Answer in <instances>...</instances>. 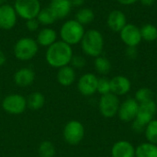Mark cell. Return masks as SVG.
<instances>
[{
    "mask_svg": "<svg viewBox=\"0 0 157 157\" xmlns=\"http://www.w3.org/2000/svg\"><path fill=\"white\" fill-rule=\"evenodd\" d=\"M157 111V105L155 100H151L143 104H139L136 120L144 125H147L152 121Z\"/></svg>",
    "mask_w": 157,
    "mask_h": 157,
    "instance_id": "cell-13",
    "label": "cell"
},
{
    "mask_svg": "<svg viewBox=\"0 0 157 157\" xmlns=\"http://www.w3.org/2000/svg\"><path fill=\"white\" fill-rule=\"evenodd\" d=\"M144 133L148 143L157 144V120H153L146 125Z\"/></svg>",
    "mask_w": 157,
    "mask_h": 157,
    "instance_id": "cell-27",
    "label": "cell"
},
{
    "mask_svg": "<svg viewBox=\"0 0 157 157\" xmlns=\"http://www.w3.org/2000/svg\"><path fill=\"white\" fill-rule=\"evenodd\" d=\"M107 23L112 31L121 32V30L126 26V17L123 12L120 10H114L109 13Z\"/></svg>",
    "mask_w": 157,
    "mask_h": 157,
    "instance_id": "cell-19",
    "label": "cell"
},
{
    "mask_svg": "<svg viewBox=\"0 0 157 157\" xmlns=\"http://www.w3.org/2000/svg\"><path fill=\"white\" fill-rule=\"evenodd\" d=\"M135 157H157V144L144 143L135 149Z\"/></svg>",
    "mask_w": 157,
    "mask_h": 157,
    "instance_id": "cell-22",
    "label": "cell"
},
{
    "mask_svg": "<svg viewBox=\"0 0 157 157\" xmlns=\"http://www.w3.org/2000/svg\"><path fill=\"white\" fill-rule=\"evenodd\" d=\"M48 6L57 19H63L70 14L73 6L69 0H51Z\"/></svg>",
    "mask_w": 157,
    "mask_h": 157,
    "instance_id": "cell-15",
    "label": "cell"
},
{
    "mask_svg": "<svg viewBox=\"0 0 157 157\" xmlns=\"http://www.w3.org/2000/svg\"><path fill=\"white\" fill-rule=\"evenodd\" d=\"M98 78L91 73L83 75L77 82V89L85 97H90L97 92Z\"/></svg>",
    "mask_w": 157,
    "mask_h": 157,
    "instance_id": "cell-11",
    "label": "cell"
},
{
    "mask_svg": "<svg viewBox=\"0 0 157 157\" xmlns=\"http://www.w3.org/2000/svg\"><path fill=\"white\" fill-rule=\"evenodd\" d=\"M17 20V15L13 6L4 4L0 6V29L3 30L12 29Z\"/></svg>",
    "mask_w": 157,
    "mask_h": 157,
    "instance_id": "cell-10",
    "label": "cell"
},
{
    "mask_svg": "<svg viewBox=\"0 0 157 157\" xmlns=\"http://www.w3.org/2000/svg\"><path fill=\"white\" fill-rule=\"evenodd\" d=\"M120 105L121 103L118 96L114 95L113 93L102 95L98 104L99 112L105 118H113L118 114Z\"/></svg>",
    "mask_w": 157,
    "mask_h": 157,
    "instance_id": "cell-8",
    "label": "cell"
},
{
    "mask_svg": "<svg viewBox=\"0 0 157 157\" xmlns=\"http://www.w3.org/2000/svg\"><path fill=\"white\" fill-rule=\"evenodd\" d=\"M6 0H0V6H2V5H4V4H6Z\"/></svg>",
    "mask_w": 157,
    "mask_h": 157,
    "instance_id": "cell-39",
    "label": "cell"
},
{
    "mask_svg": "<svg viewBox=\"0 0 157 157\" xmlns=\"http://www.w3.org/2000/svg\"><path fill=\"white\" fill-rule=\"evenodd\" d=\"M6 56L5 52L2 50H0V67L3 66L6 63Z\"/></svg>",
    "mask_w": 157,
    "mask_h": 157,
    "instance_id": "cell-35",
    "label": "cell"
},
{
    "mask_svg": "<svg viewBox=\"0 0 157 157\" xmlns=\"http://www.w3.org/2000/svg\"><path fill=\"white\" fill-rule=\"evenodd\" d=\"M39 27H40V23L37 18H31V19L26 20V29L29 31L30 32L37 31L39 29Z\"/></svg>",
    "mask_w": 157,
    "mask_h": 157,
    "instance_id": "cell-32",
    "label": "cell"
},
{
    "mask_svg": "<svg viewBox=\"0 0 157 157\" xmlns=\"http://www.w3.org/2000/svg\"><path fill=\"white\" fill-rule=\"evenodd\" d=\"M142 39L147 41H154L157 40V28L152 24H146L141 29Z\"/></svg>",
    "mask_w": 157,
    "mask_h": 157,
    "instance_id": "cell-28",
    "label": "cell"
},
{
    "mask_svg": "<svg viewBox=\"0 0 157 157\" xmlns=\"http://www.w3.org/2000/svg\"><path fill=\"white\" fill-rule=\"evenodd\" d=\"M126 54L128 57L133 59L137 56V51L135 49V47H128L127 49V52H126Z\"/></svg>",
    "mask_w": 157,
    "mask_h": 157,
    "instance_id": "cell-34",
    "label": "cell"
},
{
    "mask_svg": "<svg viewBox=\"0 0 157 157\" xmlns=\"http://www.w3.org/2000/svg\"><path fill=\"white\" fill-rule=\"evenodd\" d=\"M94 65H95L96 71L100 75H108L111 70L110 62L107 58L102 57V56L96 57L95 62H94Z\"/></svg>",
    "mask_w": 157,
    "mask_h": 157,
    "instance_id": "cell-25",
    "label": "cell"
},
{
    "mask_svg": "<svg viewBox=\"0 0 157 157\" xmlns=\"http://www.w3.org/2000/svg\"><path fill=\"white\" fill-rule=\"evenodd\" d=\"M73 55L72 46L63 40H57L47 48L45 58L50 66L59 69L69 65Z\"/></svg>",
    "mask_w": 157,
    "mask_h": 157,
    "instance_id": "cell-1",
    "label": "cell"
},
{
    "mask_svg": "<svg viewBox=\"0 0 157 157\" xmlns=\"http://www.w3.org/2000/svg\"><path fill=\"white\" fill-rule=\"evenodd\" d=\"M85 0H71L72 6H81L84 4Z\"/></svg>",
    "mask_w": 157,
    "mask_h": 157,
    "instance_id": "cell-37",
    "label": "cell"
},
{
    "mask_svg": "<svg viewBox=\"0 0 157 157\" xmlns=\"http://www.w3.org/2000/svg\"><path fill=\"white\" fill-rule=\"evenodd\" d=\"M155 103H156V105H157V96H156V98H155Z\"/></svg>",
    "mask_w": 157,
    "mask_h": 157,
    "instance_id": "cell-40",
    "label": "cell"
},
{
    "mask_svg": "<svg viewBox=\"0 0 157 157\" xmlns=\"http://www.w3.org/2000/svg\"><path fill=\"white\" fill-rule=\"evenodd\" d=\"M36 41L40 46L48 48L57 41V32L52 28H43L39 31Z\"/></svg>",
    "mask_w": 157,
    "mask_h": 157,
    "instance_id": "cell-20",
    "label": "cell"
},
{
    "mask_svg": "<svg viewBox=\"0 0 157 157\" xmlns=\"http://www.w3.org/2000/svg\"><path fill=\"white\" fill-rule=\"evenodd\" d=\"M120 4L121 5H125V6H128V5H132L134 3H136L138 0H117Z\"/></svg>",
    "mask_w": 157,
    "mask_h": 157,
    "instance_id": "cell-36",
    "label": "cell"
},
{
    "mask_svg": "<svg viewBox=\"0 0 157 157\" xmlns=\"http://www.w3.org/2000/svg\"><path fill=\"white\" fill-rule=\"evenodd\" d=\"M97 92L102 95H106L111 93L110 91V80L106 77H100L98 80V88Z\"/></svg>",
    "mask_w": 157,
    "mask_h": 157,
    "instance_id": "cell-30",
    "label": "cell"
},
{
    "mask_svg": "<svg viewBox=\"0 0 157 157\" xmlns=\"http://www.w3.org/2000/svg\"></svg>",
    "mask_w": 157,
    "mask_h": 157,
    "instance_id": "cell-42",
    "label": "cell"
},
{
    "mask_svg": "<svg viewBox=\"0 0 157 157\" xmlns=\"http://www.w3.org/2000/svg\"><path fill=\"white\" fill-rule=\"evenodd\" d=\"M112 157H135V148L128 141L121 140L115 143L111 148Z\"/></svg>",
    "mask_w": 157,
    "mask_h": 157,
    "instance_id": "cell-17",
    "label": "cell"
},
{
    "mask_svg": "<svg viewBox=\"0 0 157 157\" xmlns=\"http://www.w3.org/2000/svg\"><path fill=\"white\" fill-rule=\"evenodd\" d=\"M39 52V44L36 40L29 37H23L17 40L13 52L15 57L22 62L33 59Z\"/></svg>",
    "mask_w": 157,
    "mask_h": 157,
    "instance_id": "cell-4",
    "label": "cell"
},
{
    "mask_svg": "<svg viewBox=\"0 0 157 157\" xmlns=\"http://www.w3.org/2000/svg\"><path fill=\"white\" fill-rule=\"evenodd\" d=\"M35 72L29 67H23L18 69L13 76L14 83L19 87L30 86L35 81Z\"/></svg>",
    "mask_w": 157,
    "mask_h": 157,
    "instance_id": "cell-14",
    "label": "cell"
},
{
    "mask_svg": "<svg viewBox=\"0 0 157 157\" xmlns=\"http://www.w3.org/2000/svg\"><path fill=\"white\" fill-rule=\"evenodd\" d=\"M80 43L83 52L91 57L100 56L104 48L103 36L97 29H89L86 31Z\"/></svg>",
    "mask_w": 157,
    "mask_h": 157,
    "instance_id": "cell-2",
    "label": "cell"
},
{
    "mask_svg": "<svg viewBox=\"0 0 157 157\" xmlns=\"http://www.w3.org/2000/svg\"><path fill=\"white\" fill-rule=\"evenodd\" d=\"M121 38L128 47H136L142 40L141 29L133 24H126L121 30Z\"/></svg>",
    "mask_w": 157,
    "mask_h": 157,
    "instance_id": "cell-12",
    "label": "cell"
},
{
    "mask_svg": "<svg viewBox=\"0 0 157 157\" xmlns=\"http://www.w3.org/2000/svg\"><path fill=\"white\" fill-rule=\"evenodd\" d=\"M85 32L86 31L82 24L75 19H69L65 21L60 29L61 40L70 46L76 45L81 42Z\"/></svg>",
    "mask_w": 157,
    "mask_h": 157,
    "instance_id": "cell-3",
    "label": "cell"
},
{
    "mask_svg": "<svg viewBox=\"0 0 157 157\" xmlns=\"http://www.w3.org/2000/svg\"><path fill=\"white\" fill-rule=\"evenodd\" d=\"M140 1L142 2L143 5H144L146 6H150L154 5L155 2V0H140Z\"/></svg>",
    "mask_w": 157,
    "mask_h": 157,
    "instance_id": "cell-38",
    "label": "cell"
},
{
    "mask_svg": "<svg viewBox=\"0 0 157 157\" xmlns=\"http://www.w3.org/2000/svg\"><path fill=\"white\" fill-rule=\"evenodd\" d=\"M153 98H154V93L148 87H142L138 89L135 94V100L139 104H143V103L154 100Z\"/></svg>",
    "mask_w": 157,
    "mask_h": 157,
    "instance_id": "cell-29",
    "label": "cell"
},
{
    "mask_svg": "<svg viewBox=\"0 0 157 157\" xmlns=\"http://www.w3.org/2000/svg\"><path fill=\"white\" fill-rule=\"evenodd\" d=\"M70 64L74 69H82L86 65V59L81 55H73Z\"/></svg>",
    "mask_w": 157,
    "mask_h": 157,
    "instance_id": "cell-31",
    "label": "cell"
},
{
    "mask_svg": "<svg viewBox=\"0 0 157 157\" xmlns=\"http://www.w3.org/2000/svg\"><path fill=\"white\" fill-rule=\"evenodd\" d=\"M57 82L63 86H72L75 79H76V74L75 70L71 65H66L63 67H61L58 69L57 75H56Z\"/></svg>",
    "mask_w": 157,
    "mask_h": 157,
    "instance_id": "cell-18",
    "label": "cell"
},
{
    "mask_svg": "<svg viewBox=\"0 0 157 157\" xmlns=\"http://www.w3.org/2000/svg\"><path fill=\"white\" fill-rule=\"evenodd\" d=\"M145 125L142 124L141 122H139L136 119L134 121H132V131L136 133H142L144 132L145 130Z\"/></svg>",
    "mask_w": 157,
    "mask_h": 157,
    "instance_id": "cell-33",
    "label": "cell"
},
{
    "mask_svg": "<svg viewBox=\"0 0 157 157\" xmlns=\"http://www.w3.org/2000/svg\"><path fill=\"white\" fill-rule=\"evenodd\" d=\"M46 103L45 96L40 92H33L27 98V107L32 110H39Z\"/></svg>",
    "mask_w": 157,
    "mask_h": 157,
    "instance_id": "cell-21",
    "label": "cell"
},
{
    "mask_svg": "<svg viewBox=\"0 0 157 157\" xmlns=\"http://www.w3.org/2000/svg\"><path fill=\"white\" fill-rule=\"evenodd\" d=\"M132 87L129 78L123 75H117L110 80V91L116 96L126 95Z\"/></svg>",
    "mask_w": 157,
    "mask_h": 157,
    "instance_id": "cell-16",
    "label": "cell"
},
{
    "mask_svg": "<svg viewBox=\"0 0 157 157\" xmlns=\"http://www.w3.org/2000/svg\"><path fill=\"white\" fill-rule=\"evenodd\" d=\"M40 157H54L55 156V146L51 141H43L40 144L38 148Z\"/></svg>",
    "mask_w": 157,
    "mask_h": 157,
    "instance_id": "cell-26",
    "label": "cell"
},
{
    "mask_svg": "<svg viewBox=\"0 0 157 157\" xmlns=\"http://www.w3.org/2000/svg\"><path fill=\"white\" fill-rule=\"evenodd\" d=\"M69 1H71V0H69Z\"/></svg>",
    "mask_w": 157,
    "mask_h": 157,
    "instance_id": "cell-41",
    "label": "cell"
},
{
    "mask_svg": "<svg viewBox=\"0 0 157 157\" xmlns=\"http://www.w3.org/2000/svg\"><path fill=\"white\" fill-rule=\"evenodd\" d=\"M139 109V103L135 98H128L124 100L119 108L118 116L123 122H131L136 119Z\"/></svg>",
    "mask_w": 157,
    "mask_h": 157,
    "instance_id": "cell-9",
    "label": "cell"
},
{
    "mask_svg": "<svg viewBox=\"0 0 157 157\" xmlns=\"http://www.w3.org/2000/svg\"><path fill=\"white\" fill-rule=\"evenodd\" d=\"M94 18H95V14L93 10L87 7L80 8L75 14V20L78 21L83 26L90 24L94 20Z\"/></svg>",
    "mask_w": 157,
    "mask_h": 157,
    "instance_id": "cell-24",
    "label": "cell"
},
{
    "mask_svg": "<svg viewBox=\"0 0 157 157\" xmlns=\"http://www.w3.org/2000/svg\"><path fill=\"white\" fill-rule=\"evenodd\" d=\"M13 6L17 17L25 20L36 18L41 9L40 0H15Z\"/></svg>",
    "mask_w": 157,
    "mask_h": 157,
    "instance_id": "cell-5",
    "label": "cell"
},
{
    "mask_svg": "<svg viewBox=\"0 0 157 157\" xmlns=\"http://www.w3.org/2000/svg\"><path fill=\"white\" fill-rule=\"evenodd\" d=\"M36 18L38 19L40 25L42 26H50L55 23V21L57 20V18L55 17V16L53 15V13L52 12L49 6L45 8H41Z\"/></svg>",
    "mask_w": 157,
    "mask_h": 157,
    "instance_id": "cell-23",
    "label": "cell"
},
{
    "mask_svg": "<svg viewBox=\"0 0 157 157\" xmlns=\"http://www.w3.org/2000/svg\"><path fill=\"white\" fill-rule=\"evenodd\" d=\"M63 137L64 142L69 145L79 144L85 137L84 125L75 120L68 121L63 128Z\"/></svg>",
    "mask_w": 157,
    "mask_h": 157,
    "instance_id": "cell-6",
    "label": "cell"
},
{
    "mask_svg": "<svg viewBox=\"0 0 157 157\" xmlns=\"http://www.w3.org/2000/svg\"><path fill=\"white\" fill-rule=\"evenodd\" d=\"M27 108V98L19 94L7 95L2 101V109L9 115H20Z\"/></svg>",
    "mask_w": 157,
    "mask_h": 157,
    "instance_id": "cell-7",
    "label": "cell"
}]
</instances>
